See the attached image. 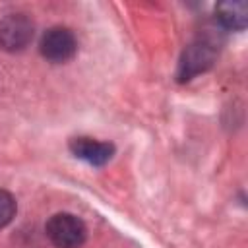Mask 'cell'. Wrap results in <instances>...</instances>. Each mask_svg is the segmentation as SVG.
Masks as SVG:
<instances>
[{
  "instance_id": "obj_1",
  "label": "cell",
  "mask_w": 248,
  "mask_h": 248,
  "mask_svg": "<svg viewBox=\"0 0 248 248\" xmlns=\"http://www.w3.org/2000/svg\"><path fill=\"white\" fill-rule=\"evenodd\" d=\"M46 238L54 248H81L87 238L85 223L74 213H56L45 225Z\"/></svg>"
},
{
  "instance_id": "obj_2",
  "label": "cell",
  "mask_w": 248,
  "mask_h": 248,
  "mask_svg": "<svg viewBox=\"0 0 248 248\" xmlns=\"http://www.w3.org/2000/svg\"><path fill=\"white\" fill-rule=\"evenodd\" d=\"M39 50L43 58H46L48 62L60 64V62H68L70 58H74L78 50V41H76V35L68 27L56 25L43 33Z\"/></svg>"
},
{
  "instance_id": "obj_3",
  "label": "cell",
  "mask_w": 248,
  "mask_h": 248,
  "mask_svg": "<svg viewBox=\"0 0 248 248\" xmlns=\"http://www.w3.org/2000/svg\"><path fill=\"white\" fill-rule=\"evenodd\" d=\"M215 60V45L207 39H198L186 46L180 66H178V79L188 81L198 74L209 70Z\"/></svg>"
},
{
  "instance_id": "obj_4",
  "label": "cell",
  "mask_w": 248,
  "mask_h": 248,
  "mask_svg": "<svg viewBox=\"0 0 248 248\" xmlns=\"http://www.w3.org/2000/svg\"><path fill=\"white\" fill-rule=\"evenodd\" d=\"M33 39V21L23 14H10L0 19V48L23 50Z\"/></svg>"
},
{
  "instance_id": "obj_5",
  "label": "cell",
  "mask_w": 248,
  "mask_h": 248,
  "mask_svg": "<svg viewBox=\"0 0 248 248\" xmlns=\"http://www.w3.org/2000/svg\"><path fill=\"white\" fill-rule=\"evenodd\" d=\"M70 151L74 157L93 165V167H103L108 163L114 155V145L108 141H99L87 136H78L70 140Z\"/></svg>"
},
{
  "instance_id": "obj_6",
  "label": "cell",
  "mask_w": 248,
  "mask_h": 248,
  "mask_svg": "<svg viewBox=\"0 0 248 248\" xmlns=\"http://www.w3.org/2000/svg\"><path fill=\"white\" fill-rule=\"evenodd\" d=\"M215 17L225 29L242 31L248 21V4L246 2H223L215 8Z\"/></svg>"
},
{
  "instance_id": "obj_7",
  "label": "cell",
  "mask_w": 248,
  "mask_h": 248,
  "mask_svg": "<svg viewBox=\"0 0 248 248\" xmlns=\"http://www.w3.org/2000/svg\"><path fill=\"white\" fill-rule=\"evenodd\" d=\"M16 211H17V205H16L14 196L0 188V229H4L6 225L14 221Z\"/></svg>"
}]
</instances>
